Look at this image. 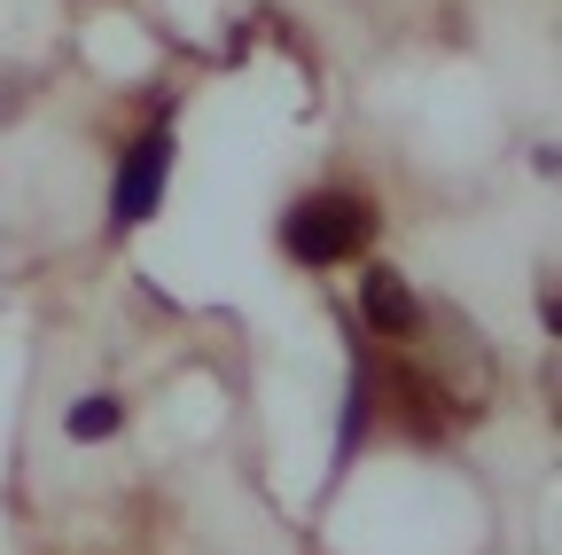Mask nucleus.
Segmentation results:
<instances>
[{"mask_svg":"<svg viewBox=\"0 0 562 555\" xmlns=\"http://www.w3.org/2000/svg\"><path fill=\"white\" fill-rule=\"evenodd\" d=\"M368 235H375V212L360 196H344V188L305 196L297 212L281 220V243H290V258H305V266H336L351 251H368Z\"/></svg>","mask_w":562,"mask_h":555,"instance_id":"f257e3e1","label":"nucleus"},{"mask_svg":"<svg viewBox=\"0 0 562 555\" xmlns=\"http://www.w3.org/2000/svg\"><path fill=\"white\" fill-rule=\"evenodd\" d=\"M165 173H172V142H165V133L133 142V157H125V173H117V227H140V220L157 212Z\"/></svg>","mask_w":562,"mask_h":555,"instance_id":"f03ea898","label":"nucleus"},{"mask_svg":"<svg viewBox=\"0 0 562 555\" xmlns=\"http://www.w3.org/2000/svg\"><path fill=\"white\" fill-rule=\"evenodd\" d=\"M360 306H368V321H375L383 336H406V329L422 321V306H414V290H406V274H391V266H375L368 282H360Z\"/></svg>","mask_w":562,"mask_h":555,"instance_id":"7ed1b4c3","label":"nucleus"},{"mask_svg":"<svg viewBox=\"0 0 562 555\" xmlns=\"http://www.w3.org/2000/svg\"><path fill=\"white\" fill-rule=\"evenodd\" d=\"M117 431V399H79L70 407V439H110Z\"/></svg>","mask_w":562,"mask_h":555,"instance_id":"20e7f679","label":"nucleus"}]
</instances>
